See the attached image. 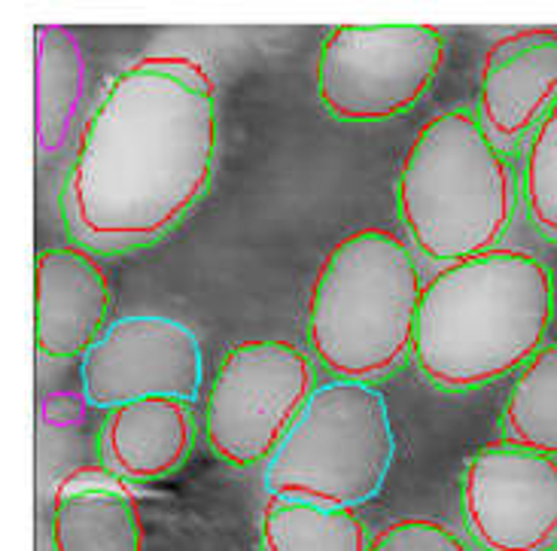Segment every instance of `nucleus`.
I'll return each mask as SVG.
<instances>
[{
	"label": "nucleus",
	"mask_w": 557,
	"mask_h": 551,
	"mask_svg": "<svg viewBox=\"0 0 557 551\" xmlns=\"http://www.w3.org/2000/svg\"><path fill=\"white\" fill-rule=\"evenodd\" d=\"M216 147L205 61L152 52L122 68L79 128L61 195L76 244L95 254L156 244L211 189Z\"/></svg>",
	"instance_id": "f257e3e1"
},
{
	"label": "nucleus",
	"mask_w": 557,
	"mask_h": 551,
	"mask_svg": "<svg viewBox=\"0 0 557 551\" xmlns=\"http://www.w3.org/2000/svg\"><path fill=\"white\" fill-rule=\"evenodd\" d=\"M555 320V274L515 247L451 262L423 283L411 357L448 393L494 384L545 347Z\"/></svg>",
	"instance_id": "f03ea898"
},
{
	"label": "nucleus",
	"mask_w": 557,
	"mask_h": 551,
	"mask_svg": "<svg viewBox=\"0 0 557 551\" xmlns=\"http://www.w3.org/2000/svg\"><path fill=\"white\" fill-rule=\"evenodd\" d=\"M518 205L521 180L512 159L472 110H442L411 137L396 177V210L418 254L442 266L491 254Z\"/></svg>",
	"instance_id": "7ed1b4c3"
},
{
	"label": "nucleus",
	"mask_w": 557,
	"mask_h": 551,
	"mask_svg": "<svg viewBox=\"0 0 557 551\" xmlns=\"http://www.w3.org/2000/svg\"><path fill=\"white\" fill-rule=\"evenodd\" d=\"M421 269L391 229H357L332 247L308 293V347L332 378L375 384L406 366Z\"/></svg>",
	"instance_id": "20e7f679"
},
{
	"label": "nucleus",
	"mask_w": 557,
	"mask_h": 551,
	"mask_svg": "<svg viewBox=\"0 0 557 551\" xmlns=\"http://www.w3.org/2000/svg\"><path fill=\"white\" fill-rule=\"evenodd\" d=\"M396 461L391 405L375 384L332 378L317 384L311 403L284 445L265 463V491L330 509L372 503Z\"/></svg>",
	"instance_id": "39448f33"
},
{
	"label": "nucleus",
	"mask_w": 557,
	"mask_h": 551,
	"mask_svg": "<svg viewBox=\"0 0 557 551\" xmlns=\"http://www.w3.org/2000/svg\"><path fill=\"white\" fill-rule=\"evenodd\" d=\"M317 390L314 357L289 342L228 347L208 390L205 432L220 461L269 463Z\"/></svg>",
	"instance_id": "423d86ee"
},
{
	"label": "nucleus",
	"mask_w": 557,
	"mask_h": 551,
	"mask_svg": "<svg viewBox=\"0 0 557 551\" xmlns=\"http://www.w3.org/2000/svg\"><path fill=\"white\" fill-rule=\"evenodd\" d=\"M442 64L433 25H338L317 52V95L335 120H393L433 89Z\"/></svg>",
	"instance_id": "0eeeda50"
},
{
	"label": "nucleus",
	"mask_w": 557,
	"mask_h": 551,
	"mask_svg": "<svg viewBox=\"0 0 557 551\" xmlns=\"http://www.w3.org/2000/svg\"><path fill=\"white\" fill-rule=\"evenodd\" d=\"M83 396L95 408L174 396L196 403L205 384V351L183 320L132 314L104 329L79 363Z\"/></svg>",
	"instance_id": "6e6552de"
},
{
	"label": "nucleus",
	"mask_w": 557,
	"mask_h": 551,
	"mask_svg": "<svg viewBox=\"0 0 557 551\" xmlns=\"http://www.w3.org/2000/svg\"><path fill=\"white\" fill-rule=\"evenodd\" d=\"M463 518L484 551H548L557 546V457L487 445L463 469Z\"/></svg>",
	"instance_id": "1a4fd4ad"
},
{
	"label": "nucleus",
	"mask_w": 557,
	"mask_h": 551,
	"mask_svg": "<svg viewBox=\"0 0 557 551\" xmlns=\"http://www.w3.org/2000/svg\"><path fill=\"white\" fill-rule=\"evenodd\" d=\"M557 101V30H512L482 61L475 117L503 152L533 135Z\"/></svg>",
	"instance_id": "9d476101"
},
{
	"label": "nucleus",
	"mask_w": 557,
	"mask_h": 551,
	"mask_svg": "<svg viewBox=\"0 0 557 551\" xmlns=\"http://www.w3.org/2000/svg\"><path fill=\"white\" fill-rule=\"evenodd\" d=\"M113 293L104 262L83 244L37 254V347L44 357H86L107 329Z\"/></svg>",
	"instance_id": "9b49d317"
},
{
	"label": "nucleus",
	"mask_w": 557,
	"mask_h": 551,
	"mask_svg": "<svg viewBox=\"0 0 557 551\" xmlns=\"http://www.w3.org/2000/svg\"><path fill=\"white\" fill-rule=\"evenodd\" d=\"M196 442V408L174 396H152L110 408L98 451L122 481H159L177 473Z\"/></svg>",
	"instance_id": "f8f14e48"
},
{
	"label": "nucleus",
	"mask_w": 557,
	"mask_h": 551,
	"mask_svg": "<svg viewBox=\"0 0 557 551\" xmlns=\"http://www.w3.org/2000/svg\"><path fill=\"white\" fill-rule=\"evenodd\" d=\"M147 530L128 485L107 469H76L52 497V551H144Z\"/></svg>",
	"instance_id": "ddd939ff"
},
{
	"label": "nucleus",
	"mask_w": 557,
	"mask_h": 551,
	"mask_svg": "<svg viewBox=\"0 0 557 551\" xmlns=\"http://www.w3.org/2000/svg\"><path fill=\"white\" fill-rule=\"evenodd\" d=\"M86 91V49L64 25L34 28V137L40 156L67 147Z\"/></svg>",
	"instance_id": "4468645a"
},
{
	"label": "nucleus",
	"mask_w": 557,
	"mask_h": 551,
	"mask_svg": "<svg viewBox=\"0 0 557 551\" xmlns=\"http://www.w3.org/2000/svg\"><path fill=\"white\" fill-rule=\"evenodd\" d=\"M262 551H369V527L354 509L272 497L262 509Z\"/></svg>",
	"instance_id": "2eb2a0df"
},
{
	"label": "nucleus",
	"mask_w": 557,
	"mask_h": 551,
	"mask_svg": "<svg viewBox=\"0 0 557 551\" xmlns=\"http://www.w3.org/2000/svg\"><path fill=\"white\" fill-rule=\"evenodd\" d=\"M503 442L557 457V342L515 378L503 405Z\"/></svg>",
	"instance_id": "dca6fc26"
},
{
	"label": "nucleus",
	"mask_w": 557,
	"mask_h": 551,
	"mask_svg": "<svg viewBox=\"0 0 557 551\" xmlns=\"http://www.w3.org/2000/svg\"><path fill=\"white\" fill-rule=\"evenodd\" d=\"M521 189L530 223L557 241V101L528 137Z\"/></svg>",
	"instance_id": "f3484780"
},
{
	"label": "nucleus",
	"mask_w": 557,
	"mask_h": 551,
	"mask_svg": "<svg viewBox=\"0 0 557 551\" xmlns=\"http://www.w3.org/2000/svg\"><path fill=\"white\" fill-rule=\"evenodd\" d=\"M369 551H472L460 534L433 518H399L377 530Z\"/></svg>",
	"instance_id": "a211bd4d"
}]
</instances>
